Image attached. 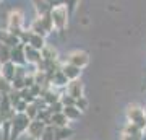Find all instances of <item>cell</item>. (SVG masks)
Returning <instances> with one entry per match:
<instances>
[{
    "instance_id": "10",
    "label": "cell",
    "mask_w": 146,
    "mask_h": 140,
    "mask_svg": "<svg viewBox=\"0 0 146 140\" xmlns=\"http://www.w3.org/2000/svg\"><path fill=\"white\" fill-rule=\"evenodd\" d=\"M54 121H55V124H57V125H65V122L68 121V117L63 114V113H62V114L57 113V114L54 116Z\"/></svg>"
},
{
    "instance_id": "2",
    "label": "cell",
    "mask_w": 146,
    "mask_h": 140,
    "mask_svg": "<svg viewBox=\"0 0 146 140\" xmlns=\"http://www.w3.org/2000/svg\"><path fill=\"white\" fill-rule=\"evenodd\" d=\"M128 117L131 119V122H133L136 127H145L146 125V117H145L143 109H140L138 106H135V104L128 108Z\"/></svg>"
},
{
    "instance_id": "8",
    "label": "cell",
    "mask_w": 146,
    "mask_h": 140,
    "mask_svg": "<svg viewBox=\"0 0 146 140\" xmlns=\"http://www.w3.org/2000/svg\"><path fill=\"white\" fill-rule=\"evenodd\" d=\"M63 114L67 116L68 119H76L80 114V109H76L75 106H65L63 108Z\"/></svg>"
},
{
    "instance_id": "3",
    "label": "cell",
    "mask_w": 146,
    "mask_h": 140,
    "mask_svg": "<svg viewBox=\"0 0 146 140\" xmlns=\"http://www.w3.org/2000/svg\"><path fill=\"white\" fill-rule=\"evenodd\" d=\"M70 64L73 65H76V67H84L86 64H88V54L83 51H75L70 54V57H68Z\"/></svg>"
},
{
    "instance_id": "4",
    "label": "cell",
    "mask_w": 146,
    "mask_h": 140,
    "mask_svg": "<svg viewBox=\"0 0 146 140\" xmlns=\"http://www.w3.org/2000/svg\"><path fill=\"white\" fill-rule=\"evenodd\" d=\"M23 21L20 11H11L10 13V31L11 33H20V26Z\"/></svg>"
},
{
    "instance_id": "6",
    "label": "cell",
    "mask_w": 146,
    "mask_h": 140,
    "mask_svg": "<svg viewBox=\"0 0 146 140\" xmlns=\"http://www.w3.org/2000/svg\"><path fill=\"white\" fill-rule=\"evenodd\" d=\"M63 75H65L67 78H76L80 75V67L70 64V65H67V67L63 68Z\"/></svg>"
},
{
    "instance_id": "5",
    "label": "cell",
    "mask_w": 146,
    "mask_h": 140,
    "mask_svg": "<svg viewBox=\"0 0 146 140\" xmlns=\"http://www.w3.org/2000/svg\"><path fill=\"white\" fill-rule=\"evenodd\" d=\"M68 93H70V96L75 99L78 98H83L81 96V93H83V85H81V82H72L70 85H68Z\"/></svg>"
},
{
    "instance_id": "12",
    "label": "cell",
    "mask_w": 146,
    "mask_h": 140,
    "mask_svg": "<svg viewBox=\"0 0 146 140\" xmlns=\"http://www.w3.org/2000/svg\"><path fill=\"white\" fill-rule=\"evenodd\" d=\"M86 106H88V101L84 98H78L76 99V108L78 109H86Z\"/></svg>"
},
{
    "instance_id": "15",
    "label": "cell",
    "mask_w": 146,
    "mask_h": 140,
    "mask_svg": "<svg viewBox=\"0 0 146 140\" xmlns=\"http://www.w3.org/2000/svg\"><path fill=\"white\" fill-rule=\"evenodd\" d=\"M54 139V135H50V130H47L46 134L42 135V140H52Z\"/></svg>"
},
{
    "instance_id": "7",
    "label": "cell",
    "mask_w": 146,
    "mask_h": 140,
    "mask_svg": "<svg viewBox=\"0 0 146 140\" xmlns=\"http://www.w3.org/2000/svg\"><path fill=\"white\" fill-rule=\"evenodd\" d=\"M28 130H29L31 137H41V134H42V124H39V122H31V124L28 125Z\"/></svg>"
},
{
    "instance_id": "13",
    "label": "cell",
    "mask_w": 146,
    "mask_h": 140,
    "mask_svg": "<svg viewBox=\"0 0 146 140\" xmlns=\"http://www.w3.org/2000/svg\"><path fill=\"white\" fill-rule=\"evenodd\" d=\"M8 90V85H7V80L0 77V91H7Z\"/></svg>"
},
{
    "instance_id": "9",
    "label": "cell",
    "mask_w": 146,
    "mask_h": 140,
    "mask_svg": "<svg viewBox=\"0 0 146 140\" xmlns=\"http://www.w3.org/2000/svg\"><path fill=\"white\" fill-rule=\"evenodd\" d=\"M31 44L34 49H42L44 47V41H42V38L36 36V34H33L31 36Z\"/></svg>"
},
{
    "instance_id": "14",
    "label": "cell",
    "mask_w": 146,
    "mask_h": 140,
    "mask_svg": "<svg viewBox=\"0 0 146 140\" xmlns=\"http://www.w3.org/2000/svg\"><path fill=\"white\" fill-rule=\"evenodd\" d=\"M36 113H37V111H36V106H29V108H28V113H26V114H29L31 117H34V116H36Z\"/></svg>"
},
{
    "instance_id": "11",
    "label": "cell",
    "mask_w": 146,
    "mask_h": 140,
    "mask_svg": "<svg viewBox=\"0 0 146 140\" xmlns=\"http://www.w3.org/2000/svg\"><path fill=\"white\" fill-rule=\"evenodd\" d=\"M70 134H72V130H68V129H62V130H58L57 132V140H63L65 137H70Z\"/></svg>"
},
{
    "instance_id": "1",
    "label": "cell",
    "mask_w": 146,
    "mask_h": 140,
    "mask_svg": "<svg viewBox=\"0 0 146 140\" xmlns=\"http://www.w3.org/2000/svg\"><path fill=\"white\" fill-rule=\"evenodd\" d=\"M52 23L57 29H63L67 26V10L63 5H58L52 10Z\"/></svg>"
}]
</instances>
